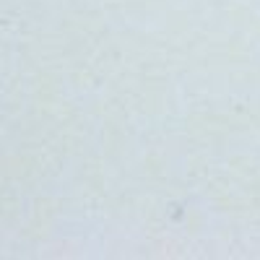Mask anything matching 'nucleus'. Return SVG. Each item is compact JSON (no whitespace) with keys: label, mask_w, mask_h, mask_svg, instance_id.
<instances>
[]
</instances>
